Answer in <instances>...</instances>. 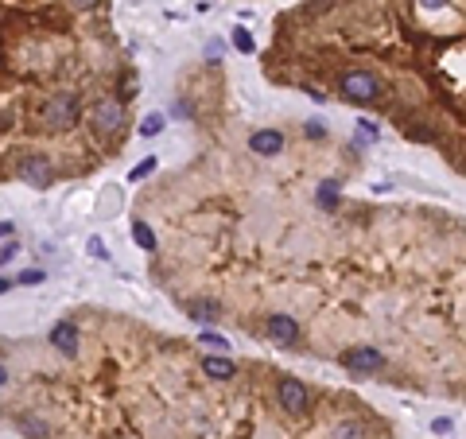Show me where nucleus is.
I'll return each instance as SVG.
<instances>
[{"label":"nucleus","mask_w":466,"mask_h":439,"mask_svg":"<svg viewBox=\"0 0 466 439\" xmlns=\"http://www.w3.org/2000/svg\"><path fill=\"white\" fill-rule=\"evenodd\" d=\"M338 90H342V97L354 101V105H377L381 94H385L381 78L370 74V71H346L342 78H338Z\"/></svg>","instance_id":"1"},{"label":"nucleus","mask_w":466,"mask_h":439,"mask_svg":"<svg viewBox=\"0 0 466 439\" xmlns=\"http://www.w3.org/2000/svg\"><path fill=\"white\" fill-rule=\"evenodd\" d=\"M78 117H82V97L78 94H55L43 105V121L55 129H70V125H78Z\"/></svg>","instance_id":"2"},{"label":"nucleus","mask_w":466,"mask_h":439,"mask_svg":"<svg viewBox=\"0 0 466 439\" xmlns=\"http://www.w3.org/2000/svg\"><path fill=\"white\" fill-rule=\"evenodd\" d=\"M276 401L284 404V412L303 416V412L311 408V392H307V385H303V381H296V377H280V385H276Z\"/></svg>","instance_id":"3"},{"label":"nucleus","mask_w":466,"mask_h":439,"mask_svg":"<svg viewBox=\"0 0 466 439\" xmlns=\"http://www.w3.org/2000/svg\"><path fill=\"white\" fill-rule=\"evenodd\" d=\"M342 366L350 373H377V369H385V354L377 346H354V350L342 354Z\"/></svg>","instance_id":"4"},{"label":"nucleus","mask_w":466,"mask_h":439,"mask_svg":"<svg viewBox=\"0 0 466 439\" xmlns=\"http://www.w3.org/2000/svg\"><path fill=\"white\" fill-rule=\"evenodd\" d=\"M16 171H20V179H24L27 187L43 190V187H51V183H55V167L47 164V155H24Z\"/></svg>","instance_id":"5"},{"label":"nucleus","mask_w":466,"mask_h":439,"mask_svg":"<svg viewBox=\"0 0 466 439\" xmlns=\"http://www.w3.org/2000/svg\"><path fill=\"white\" fill-rule=\"evenodd\" d=\"M264 334H268L276 346H296V338H299V323L292 319L287 311H272V315L264 319Z\"/></svg>","instance_id":"6"},{"label":"nucleus","mask_w":466,"mask_h":439,"mask_svg":"<svg viewBox=\"0 0 466 439\" xmlns=\"http://www.w3.org/2000/svg\"><path fill=\"white\" fill-rule=\"evenodd\" d=\"M47 342L55 346V350H59L62 358H78V346H82V334H78V327H74V323H55V327H51V334H47Z\"/></svg>","instance_id":"7"},{"label":"nucleus","mask_w":466,"mask_h":439,"mask_svg":"<svg viewBox=\"0 0 466 439\" xmlns=\"http://www.w3.org/2000/svg\"><path fill=\"white\" fill-rule=\"evenodd\" d=\"M94 125H97L101 132L125 125V105H120V101H113V97H101V101L94 105Z\"/></svg>","instance_id":"8"},{"label":"nucleus","mask_w":466,"mask_h":439,"mask_svg":"<svg viewBox=\"0 0 466 439\" xmlns=\"http://www.w3.org/2000/svg\"><path fill=\"white\" fill-rule=\"evenodd\" d=\"M249 152L253 155H280L284 152V132L280 129H261L249 136Z\"/></svg>","instance_id":"9"},{"label":"nucleus","mask_w":466,"mask_h":439,"mask_svg":"<svg viewBox=\"0 0 466 439\" xmlns=\"http://www.w3.org/2000/svg\"><path fill=\"white\" fill-rule=\"evenodd\" d=\"M203 373L206 377H214V381H229L237 369H233L229 358H203Z\"/></svg>","instance_id":"10"},{"label":"nucleus","mask_w":466,"mask_h":439,"mask_svg":"<svg viewBox=\"0 0 466 439\" xmlns=\"http://www.w3.org/2000/svg\"><path fill=\"white\" fill-rule=\"evenodd\" d=\"M191 319H194V323H218V319H222V308H218L214 299L191 303Z\"/></svg>","instance_id":"11"},{"label":"nucleus","mask_w":466,"mask_h":439,"mask_svg":"<svg viewBox=\"0 0 466 439\" xmlns=\"http://www.w3.org/2000/svg\"><path fill=\"white\" fill-rule=\"evenodd\" d=\"M132 241H136L140 249L155 253V234H152V226H148V222H140V218L132 222Z\"/></svg>","instance_id":"12"},{"label":"nucleus","mask_w":466,"mask_h":439,"mask_svg":"<svg viewBox=\"0 0 466 439\" xmlns=\"http://www.w3.org/2000/svg\"><path fill=\"white\" fill-rule=\"evenodd\" d=\"M319 206H326V210L338 206V183L335 179H331V183H319Z\"/></svg>","instance_id":"13"},{"label":"nucleus","mask_w":466,"mask_h":439,"mask_svg":"<svg viewBox=\"0 0 466 439\" xmlns=\"http://www.w3.org/2000/svg\"><path fill=\"white\" fill-rule=\"evenodd\" d=\"M16 424L24 427V431H27V436H31V439L47 436V424H43V420H39V416H20V420H16Z\"/></svg>","instance_id":"14"},{"label":"nucleus","mask_w":466,"mask_h":439,"mask_svg":"<svg viewBox=\"0 0 466 439\" xmlns=\"http://www.w3.org/2000/svg\"><path fill=\"white\" fill-rule=\"evenodd\" d=\"M47 280V273L43 268H24V273H16V284H24V288H36Z\"/></svg>","instance_id":"15"},{"label":"nucleus","mask_w":466,"mask_h":439,"mask_svg":"<svg viewBox=\"0 0 466 439\" xmlns=\"http://www.w3.org/2000/svg\"><path fill=\"white\" fill-rule=\"evenodd\" d=\"M233 47H237L241 55H253V47H257V43H253V36L245 32V27H233Z\"/></svg>","instance_id":"16"},{"label":"nucleus","mask_w":466,"mask_h":439,"mask_svg":"<svg viewBox=\"0 0 466 439\" xmlns=\"http://www.w3.org/2000/svg\"><path fill=\"white\" fill-rule=\"evenodd\" d=\"M140 132H144V136H159V132H164V117H159V113H152V117H144Z\"/></svg>","instance_id":"17"},{"label":"nucleus","mask_w":466,"mask_h":439,"mask_svg":"<svg viewBox=\"0 0 466 439\" xmlns=\"http://www.w3.org/2000/svg\"><path fill=\"white\" fill-rule=\"evenodd\" d=\"M203 342L210 346V350H226V346H229L226 338H222V334H214V331H203Z\"/></svg>","instance_id":"18"},{"label":"nucleus","mask_w":466,"mask_h":439,"mask_svg":"<svg viewBox=\"0 0 466 439\" xmlns=\"http://www.w3.org/2000/svg\"><path fill=\"white\" fill-rule=\"evenodd\" d=\"M20 253V241H8V245H0V264H8Z\"/></svg>","instance_id":"19"},{"label":"nucleus","mask_w":466,"mask_h":439,"mask_svg":"<svg viewBox=\"0 0 466 439\" xmlns=\"http://www.w3.org/2000/svg\"><path fill=\"white\" fill-rule=\"evenodd\" d=\"M338 439H361V427L358 424H342L338 427Z\"/></svg>","instance_id":"20"},{"label":"nucleus","mask_w":466,"mask_h":439,"mask_svg":"<svg viewBox=\"0 0 466 439\" xmlns=\"http://www.w3.org/2000/svg\"><path fill=\"white\" fill-rule=\"evenodd\" d=\"M307 136H311V140H323V136H326L323 121H307Z\"/></svg>","instance_id":"21"},{"label":"nucleus","mask_w":466,"mask_h":439,"mask_svg":"<svg viewBox=\"0 0 466 439\" xmlns=\"http://www.w3.org/2000/svg\"><path fill=\"white\" fill-rule=\"evenodd\" d=\"M155 171V160H144L140 167H132V179H140V175H152Z\"/></svg>","instance_id":"22"},{"label":"nucleus","mask_w":466,"mask_h":439,"mask_svg":"<svg viewBox=\"0 0 466 439\" xmlns=\"http://www.w3.org/2000/svg\"><path fill=\"white\" fill-rule=\"evenodd\" d=\"M358 125H361V136H365V140L377 136V125H373V121H358Z\"/></svg>","instance_id":"23"},{"label":"nucleus","mask_w":466,"mask_h":439,"mask_svg":"<svg viewBox=\"0 0 466 439\" xmlns=\"http://www.w3.org/2000/svg\"><path fill=\"white\" fill-rule=\"evenodd\" d=\"M90 253H94V257H105V245H101V238H90Z\"/></svg>","instance_id":"24"},{"label":"nucleus","mask_w":466,"mask_h":439,"mask_svg":"<svg viewBox=\"0 0 466 439\" xmlns=\"http://www.w3.org/2000/svg\"><path fill=\"white\" fill-rule=\"evenodd\" d=\"M74 8H82V12H90V8H97V4H101V0H70Z\"/></svg>","instance_id":"25"},{"label":"nucleus","mask_w":466,"mask_h":439,"mask_svg":"<svg viewBox=\"0 0 466 439\" xmlns=\"http://www.w3.org/2000/svg\"><path fill=\"white\" fill-rule=\"evenodd\" d=\"M12 284H16L12 276H0V296H4V292H8V288H12Z\"/></svg>","instance_id":"26"},{"label":"nucleus","mask_w":466,"mask_h":439,"mask_svg":"<svg viewBox=\"0 0 466 439\" xmlns=\"http://www.w3.org/2000/svg\"><path fill=\"white\" fill-rule=\"evenodd\" d=\"M419 4H424V8H443L447 0H419Z\"/></svg>","instance_id":"27"},{"label":"nucleus","mask_w":466,"mask_h":439,"mask_svg":"<svg viewBox=\"0 0 466 439\" xmlns=\"http://www.w3.org/2000/svg\"><path fill=\"white\" fill-rule=\"evenodd\" d=\"M12 234V222H0V238H8Z\"/></svg>","instance_id":"28"},{"label":"nucleus","mask_w":466,"mask_h":439,"mask_svg":"<svg viewBox=\"0 0 466 439\" xmlns=\"http://www.w3.org/2000/svg\"><path fill=\"white\" fill-rule=\"evenodd\" d=\"M0 385H8V366L0 362Z\"/></svg>","instance_id":"29"}]
</instances>
